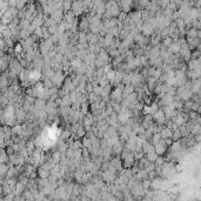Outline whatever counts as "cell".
<instances>
[{
	"mask_svg": "<svg viewBox=\"0 0 201 201\" xmlns=\"http://www.w3.org/2000/svg\"><path fill=\"white\" fill-rule=\"evenodd\" d=\"M153 120L155 121V124H158L159 126H161V125H164L165 122L167 121L166 119V115H165V112L164 110H161V108H159L158 111L153 114Z\"/></svg>",
	"mask_w": 201,
	"mask_h": 201,
	"instance_id": "6da1fadb",
	"label": "cell"
},
{
	"mask_svg": "<svg viewBox=\"0 0 201 201\" xmlns=\"http://www.w3.org/2000/svg\"><path fill=\"white\" fill-rule=\"evenodd\" d=\"M91 27V20H89V17H82L79 21V32H84V33H87L88 28Z\"/></svg>",
	"mask_w": 201,
	"mask_h": 201,
	"instance_id": "7a4b0ae2",
	"label": "cell"
},
{
	"mask_svg": "<svg viewBox=\"0 0 201 201\" xmlns=\"http://www.w3.org/2000/svg\"><path fill=\"white\" fill-rule=\"evenodd\" d=\"M180 57L185 60V61L191 59V57H192L191 47H189L187 44H184L182 46H181V50H180Z\"/></svg>",
	"mask_w": 201,
	"mask_h": 201,
	"instance_id": "3957f363",
	"label": "cell"
},
{
	"mask_svg": "<svg viewBox=\"0 0 201 201\" xmlns=\"http://www.w3.org/2000/svg\"><path fill=\"white\" fill-rule=\"evenodd\" d=\"M173 129H171V128H168V127H162L161 128V132H160V134H161V138L162 139H165V140H171V139H173Z\"/></svg>",
	"mask_w": 201,
	"mask_h": 201,
	"instance_id": "277c9868",
	"label": "cell"
},
{
	"mask_svg": "<svg viewBox=\"0 0 201 201\" xmlns=\"http://www.w3.org/2000/svg\"><path fill=\"white\" fill-rule=\"evenodd\" d=\"M145 158L148 160L149 162H153V164H155V161L159 159V155L156 154V152H155V149L153 148L151 152H148L146 155H145Z\"/></svg>",
	"mask_w": 201,
	"mask_h": 201,
	"instance_id": "5b68a950",
	"label": "cell"
},
{
	"mask_svg": "<svg viewBox=\"0 0 201 201\" xmlns=\"http://www.w3.org/2000/svg\"><path fill=\"white\" fill-rule=\"evenodd\" d=\"M119 6L120 7H122V11H124L125 13H128V14H129L131 9L133 7V2H132V1H122V2H119Z\"/></svg>",
	"mask_w": 201,
	"mask_h": 201,
	"instance_id": "8992f818",
	"label": "cell"
},
{
	"mask_svg": "<svg viewBox=\"0 0 201 201\" xmlns=\"http://www.w3.org/2000/svg\"><path fill=\"white\" fill-rule=\"evenodd\" d=\"M37 173H38V178L39 179H48L50 177H51V172L47 171V169H45V168H43V167H39Z\"/></svg>",
	"mask_w": 201,
	"mask_h": 201,
	"instance_id": "52a82bcc",
	"label": "cell"
},
{
	"mask_svg": "<svg viewBox=\"0 0 201 201\" xmlns=\"http://www.w3.org/2000/svg\"><path fill=\"white\" fill-rule=\"evenodd\" d=\"M82 146L85 147V148L87 149H91L92 148V141H91V139L89 138H87V136H85L84 139H82Z\"/></svg>",
	"mask_w": 201,
	"mask_h": 201,
	"instance_id": "ba28073f",
	"label": "cell"
},
{
	"mask_svg": "<svg viewBox=\"0 0 201 201\" xmlns=\"http://www.w3.org/2000/svg\"><path fill=\"white\" fill-rule=\"evenodd\" d=\"M142 187L146 189V191H149V188H152V181L151 180H143L142 181Z\"/></svg>",
	"mask_w": 201,
	"mask_h": 201,
	"instance_id": "9c48e42d",
	"label": "cell"
}]
</instances>
